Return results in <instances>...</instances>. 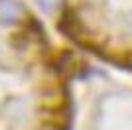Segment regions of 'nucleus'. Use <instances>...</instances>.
Instances as JSON below:
<instances>
[{
  "mask_svg": "<svg viewBox=\"0 0 132 130\" xmlns=\"http://www.w3.org/2000/svg\"><path fill=\"white\" fill-rule=\"evenodd\" d=\"M20 14V6L12 0H0V22L2 24H12L16 22Z\"/></svg>",
  "mask_w": 132,
  "mask_h": 130,
  "instance_id": "nucleus-1",
  "label": "nucleus"
},
{
  "mask_svg": "<svg viewBox=\"0 0 132 130\" xmlns=\"http://www.w3.org/2000/svg\"><path fill=\"white\" fill-rule=\"evenodd\" d=\"M39 2V6H42V8H44V10H53V6H55V0H38Z\"/></svg>",
  "mask_w": 132,
  "mask_h": 130,
  "instance_id": "nucleus-2",
  "label": "nucleus"
}]
</instances>
